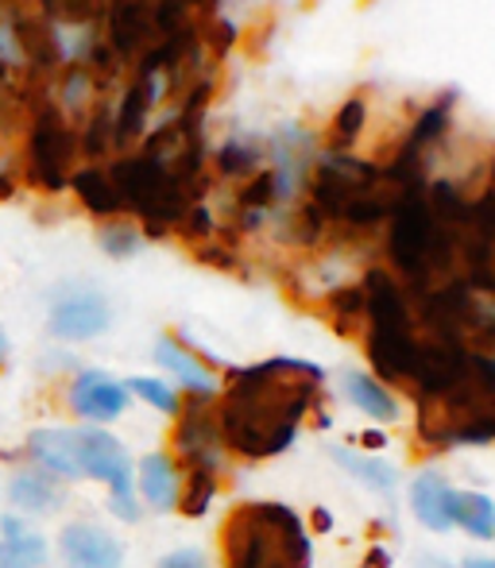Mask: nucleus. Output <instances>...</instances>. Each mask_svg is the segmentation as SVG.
I'll use <instances>...</instances> for the list:
<instances>
[{
	"mask_svg": "<svg viewBox=\"0 0 495 568\" xmlns=\"http://www.w3.org/2000/svg\"><path fill=\"white\" fill-rule=\"evenodd\" d=\"M317 387H322V367L306 359L279 356L233 372L213 410L221 442L248 460H267L291 449L302 418L314 406Z\"/></svg>",
	"mask_w": 495,
	"mask_h": 568,
	"instance_id": "f257e3e1",
	"label": "nucleus"
},
{
	"mask_svg": "<svg viewBox=\"0 0 495 568\" xmlns=\"http://www.w3.org/2000/svg\"><path fill=\"white\" fill-rule=\"evenodd\" d=\"M225 568H310L306 526L283 503H241L221 530Z\"/></svg>",
	"mask_w": 495,
	"mask_h": 568,
	"instance_id": "f03ea898",
	"label": "nucleus"
},
{
	"mask_svg": "<svg viewBox=\"0 0 495 568\" xmlns=\"http://www.w3.org/2000/svg\"><path fill=\"white\" fill-rule=\"evenodd\" d=\"M418 434L430 445H488L495 437V364L473 352L468 375L442 398H418Z\"/></svg>",
	"mask_w": 495,
	"mask_h": 568,
	"instance_id": "7ed1b4c3",
	"label": "nucleus"
},
{
	"mask_svg": "<svg viewBox=\"0 0 495 568\" xmlns=\"http://www.w3.org/2000/svg\"><path fill=\"white\" fill-rule=\"evenodd\" d=\"M364 322L368 333V359L380 379L406 383L411 387L414 364H418L422 341L414 333V317L406 306V294L387 271H368L364 275Z\"/></svg>",
	"mask_w": 495,
	"mask_h": 568,
	"instance_id": "20e7f679",
	"label": "nucleus"
},
{
	"mask_svg": "<svg viewBox=\"0 0 495 568\" xmlns=\"http://www.w3.org/2000/svg\"><path fill=\"white\" fill-rule=\"evenodd\" d=\"M109 179H113L124 210L143 217V232H148V236H163L166 229H179V221L186 217L190 205H194L186 186L171 174V163L148 155V151L121 159V163L109 171Z\"/></svg>",
	"mask_w": 495,
	"mask_h": 568,
	"instance_id": "39448f33",
	"label": "nucleus"
},
{
	"mask_svg": "<svg viewBox=\"0 0 495 568\" xmlns=\"http://www.w3.org/2000/svg\"><path fill=\"white\" fill-rule=\"evenodd\" d=\"M78 471L109 484V491H113L109 507H113L117 518H124V523H135V518H140V507H135V495H132L128 453L109 429H98V426L78 429Z\"/></svg>",
	"mask_w": 495,
	"mask_h": 568,
	"instance_id": "423d86ee",
	"label": "nucleus"
},
{
	"mask_svg": "<svg viewBox=\"0 0 495 568\" xmlns=\"http://www.w3.org/2000/svg\"><path fill=\"white\" fill-rule=\"evenodd\" d=\"M78 155V135L62 124V113L54 105H43L31 120V151L28 174L36 186L62 190L70 182V163Z\"/></svg>",
	"mask_w": 495,
	"mask_h": 568,
	"instance_id": "0eeeda50",
	"label": "nucleus"
},
{
	"mask_svg": "<svg viewBox=\"0 0 495 568\" xmlns=\"http://www.w3.org/2000/svg\"><path fill=\"white\" fill-rule=\"evenodd\" d=\"M174 449H179L186 468H221V434L205 395L186 398V410H182L179 429H174Z\"/></svg>",
	"mask_w": 495,
	"mask_h": 568,
	"instance_id": "6e6552de",
	"label": "nucleus"
},
{
	"mask_svg": "<svg viewBox=\"0 0 495 568\" xmlns=\"http://www.w3.org/2000/svg\"><path fill=\"white\" fill-rule=\"evenodd\" d=\"M109 329V302L93 291H74L54 302L51 333L62 341H90Z\"/></svg>",
	"mask_w": 495,
	"mask_h": 568,
	"instance_id": "1a4fd4ad",
	"label": "nucleus"
},
{
	"mask_svg": "<svg viewBox=\"0 0 495 568\" xmlns=\"http://www.w3.org/2000/svg\"><path fill=\"white\" fill-rule=\"evenodd\" d=\"M109 51L117 59H135L155 43V20L148 0H109Z\"/></svg>",
	"mask_w": 495,
	"mask_h": 568,
	"instance_id": "9d476101",
	"label": "nucleus"
},
{
	"mask_svg": "<svg viewBox=\"0 0 495 568\" xmlns=\"http://www.w3.org/2000/svg\"><path fill=\"white\" fill-rule=\"evenodd\" d=\"M62 561H67V568H121L124 549L113 534L74 523L62 530Z\"/></svg>",
	"mask_w": 495,
	"mask_h": 568,
	"instance_id": "9b49d317",
	"label": "nucleus"
},
{
	"mask_svg": "<svg viewBox=\"0 0 495 568\" xmlns=\"http://www.w3.org/2000/svg\"><path fill=\"white\" fill-rule=\"evenodd\" d=\"M70 406H74V414H82V418H90V422H113V418H121V414H124L128 390H124V383L109 379V375L85 372V375H78V379H74Z\"/></svg>",
	"mask_w": 495,
	"mask_h": 568,
	"instance_id": "f8f14e48",
	"label": "nucleus"
},
{
	"mask_svg": "<svg viewBox=\"0 0 495 568\" xmlns=\"http://www.w3.org/2000/svg\"><path fill=\"white\" fill-rule=\"evenodd\" d=\"M28 456L51 479H82V471H78V429H36L28 437Z\"/></svg>",
	"mask_w": 495,
	"mask_h": 568,
	"instance_id": "ddd939ff",
	"label": "nucleus"
},
{
	"mask_svg": "<svg viewBox=\"0 0 495 568\" xmlns=\"http://www.w3.org/2000/svg\"><path fill=\"white\" fill-rule=\"evenodd\" d=\"M12 39L23 54H28L31 70L47 74L62 62V47H59V31L47 16H28V12H16L12 16Z\"/></svg>",
	"mask_w": 495,
	"mask_h": 568,
	"instance_id": "4468645a",
	"label": "nucleus"
},
{
	"mask_svg": "<svg viewBox=\"0 0 495 568\" xmlns=\"http://www.w3.org/2000/svg\"><path fill=\"white\" fill-rule=\"evenodd\" d=\"M453 495L457 491H453V487L445 484V476H437V471H426V476L414 479L411 507L426 530H434V534L449 530L453 526Z\"/></svg>",
	"mask_w": 495,
	"mask_h": 568,
	"instance_id": "2eb2a0df",
	"label": "nucleus"
},
{
	"mask_svg": "<svg viewBox=\"0 0 495 568\" xmlns=\"http://www.w3.org/2000/svg\"><path fill=\"white\" fill-rule=\"evenodd\" d=\"M155 74H135V82L128 85L121 113L113 116V148H128L132 140H140L143 124H148V109L155 105Z\"/></svg>",
	"mask_w": 495,
	"mask_h": 568,
	"instance_id": "dca6fc26",
	"label": "nucleus"
},
{
	"mask_svg": "<svg viewBox=\"0 0 495 568\" xmlns=\"http://www.w3.org/2000/svg\"><path fill=\"white\" fill-rule=\"evenodd\" d=\"M0 568H47V541L20 518L0 523Z\"/></svg>",
	"mask_w": 495,
	"mask_h": 568,
	"instance_id": "f3484780",
	"label": "nucleus"
},
{
	"mask_svg": "<svg viewBox=\"0 0 495 568\" xmlns=\"http://www.w3.org/2000/svg\"><path fill=\"white\" fill-rule=\"evenodd\" d=\"M155 359L166 367L171 375H179V383L190 390V395H213V375L210 367L202 364V359L194 356V352L186 348V344H179L174 337H163L155 344Z\"/></svg>",
	"mask_w": 495,
	"mask_h": 568,
	"instance_id": "a211bd4d",
	"label": "nucleus"
},
{
	"mask_svg": "<svg viewBox=\"0 0 495 568\" xmlns=\"http://www.w3.org/2000/svg\"><path fill=\"white\" fill-rule=\"evenodd\" d=\"M179 468H174L171 456L151 453L140 460V495L155 510H174L179 507Z\"/></svg>",
	"mask_w": 495,
	"mask_h": 568,
	"instance_id": "6ab92c4d",
	"label": "nucleus"
},
{
	"mask_svg": "<svg viewBox=\"0 0 495 568\" xmlns=\"http://www.w3.org/2000/svg\"><path fill=\"white\" fill-rule=\"evenodd\" d=\"M70 182H74L78 202H82L93 217H117V213H124L121 194H117L113 179H109L105 171H98V166H93V171H78Z\"/></svg>",
	"mask_w": 495,
	"mask_h": 568,
	"instance_id": "aec40b11",
	"label": "nucleus"
},
{
	"mask_svg": "<svg viewBox=\"0 0 495 568\" xmlns=\"http://www.w3.org/2000/svg\"><path fill=\"white\" fill-rule=\"evenodd\" d=\"M12 503L28 515H51L59 507V484H54L47 471H20L8 487Z\"/></svg>",
	"mask_w": 495,
	"mask_h": 568,
	"instance_id": "412c9836",
	"label": "nucleus"
},
{
	"mask_svg": "<svg viewBox=\"0 0 495 568\" xmlns=\"http://www.w3.org/2000/svg\"><path fill=\"white\" fill-rule=\"evenodd\" d=\"M345 395L353 398L356 410H364L375 422H395L398 403L387 395V387L372 379V375H345Z\"/></svg>",
	"mask_w": 495,
	"mask_h": 568,
	"instance_id": "4be33fe9",
	"label": "nucleus"
},
{
	"mask_svg": "<svg viewBox=\"0 0 495 568\" xmlns=\"http://www.w3.org/2000/svg\"><path fill=\"white\" fill-rule=\"evenodd\" d=\"M453 523L465 526L473 538L488 541L495 534V503L481 491H461L453 495Z\"/></svg>",
	"mask_w": 495,
	"mask_h": 568,
	"instance_id": "5701e85b",
	"label": "nucleus"
},
{
	"mask_svg": "<svg viewBox=\"0 0 495 568\" xmlns=\"http://www.w3.org/2000/svg\"><path fill=\"white\" fill-rule=\"evenodd\" d=\"M218 495V471L213 468H186V487H179V510L190 518H202Z\"/></svg>",
	"mask_w": 495,
	"mask_h": 568,
	"instance_id": "b1692460",
	"label": "nucleus"
},
{
	"mask_svg": "<svg viewBox=\"0 0 495 568\" xmlns=\"http://www.w3.org/2000/svg\"><path fill=\"white\" fill-rule=\"evenodd\" d=\"M333 460L345 464V468L353 471L361 484L375 487V491H391V487H395V479H398L395 468H391L387 460H372V456L353 453V449H333Z\"/></svg>",
	"mask_w": 495,
	"mask_h": 568,
	"instance_id": "393cba45",
	"label": "nucleus"
},
{
	"mask_svg": "<svg viewBox=\"0 0 495 568\" xmlns=\"http://www.w3.org/2000/svg\"><path fill=\"white\" fill-rule=\"evenodd\" d=\"M325 310H330L341 337H353V329L364 322V291L361 286H341L325 298Z\"/></svg>",
	"mask_w": 495,
	"mask_h": 568,
	"instance_id": "a878e982",
	"label": "nucleus"
},
{
	"mask_svg": "<svg viewBox=\"0 0 495 568\" xmlns=\"http://www.w3.org/2000/svg\"><path fill=\"white\" fill-rule=\"evenodd\" d=\"M364 113H368V105H364L361 98L345 101V105L337 109V116H333V124H330V135H325V143H330L333 151L353 148L356 135H361V128H364Z\"/></svg>",
	"mask_w": 495,
	"mask_h": 568,
	"instance_id": "bb28decb",
	"label": "nucleus"
},
{
	"mask_svg": "<svg viewBox=\"0 0 495 568\" xmlns=\"http://www.w3.org/2000/svg\"><path fill=\"white\" fill-rule=\"evenodd\" d=\"M263 151L255 143H241V140H229L225 148H218V171L229 174V179H241V174L255 171Z\"/></svg>",
	"mask_w": 495,
	"mask_h": 568,
	"instance_id": "cd10ccee",
	"label": "nucleus"
},
{
	"mask_svg": "<svg viewBox=\"0 0 495 568\" xmlns=\"http://www.w3.org/2000/svg\"><path fill=\"white\" fill-rule=\"evenodd\" d=\"M124 390H132V395H140L148 406H155V410L163 414H179V395H174L171 387H166L163 379H148V375H135L132 383H128Z\"/></svg>",
	"mask_w": 495,
	"mask_h": 568,
	"instance_id": "c85d7f7f",
	"label": "nucleus"
},
{
	"mask_svg": "<svg viewBox=\"0 0 495 568\" xmlns=\"http://www.w3.org/2000/svg\"><path fill=\"white\" fill-rule=\"evenodd\" d=\"M113 148V116L105 113V109H98L90 120V128H85V140H82V148L78 151H85V155H105V151Z\"/></svg>",
	"mask_w": 495,
	"mask_h": 568,
	"instance_id": "c756f323",
	"label": "nucleus"
},
{
	"mask_svg": "<svg viewBox=\"0 0 495 568\" xmlns=\"http://www.w3.org/2000/svg\"><path fill=\"white\" fill-rule=\"evenodd\" d=\"M101 244H105L109 255H132L140 240H135V232H128V229H105V240H101Z\"/></svg>",
	"mask_w": 495,
	"mask_h": 568,
	"instance_id": "7c9ffc66",
	"label": "nucleus"
},
{
	"mask_svg": "<svg viewBox=\"0 0 495 568\" xmlns=\"http://www.w3.org/2000/svg\"><path fill=\"white\" fill-rule=\"evenodd\" d=\"M159 568H205L202 554H194V549H186V554H171Z\"/></svg>",
	"mask_w": 495,
	"mask_h": 568,
	"instance_id": "2f4dec72",
	"label": "nucleus"
},
{
	"mask_svg": "<svg viewBox=\"0 0 495 568\" xmlns=\"http://www.w3.org/2000/svg\"><path fill=\"white\" fill-rule=\"evenodd\" d=\"M182 4H186L190 12L202 16V23H205V20H210V12H213V4H218V0H182Z\"/></svg>",
	"mask_w": 495,
	"mask_h": 568,
	"instance_id": "473e14b6",
	"label": "nucleus"
},
{
	"mask_svg": "<svg viewBox=\"0 0 495 568\" xmlns=\"http://www.w3.org/2000/svg\"><path fill=\"white\" fill-rule=\"evenodd\" d=\"M0 197H12V179L4 171H0Z\"/></svg>",
	"mask_w": 495,
	"mask_h": 568,
	"instance_id": "72a5a7b5",
	"label": "nucleus"
},
{
	"mask_svg": "<svg viewBox=\"0 0 495 568\" xmlns=\"http://www.w3.org/2000/svg\"><path fill=\"white\" fill-rule=\"evenodd\" d=\"M465 568H495V561H488V557H476V561H468Z\"/></svg>",
	"mask_w": 495,
	"mask_h": 568,
	"instance_id": "f704fd0d",
	"label": "nucleus"
},
{
	"mask_svg": "<svg viewBox=\"0 0 495 568\" xmlns=\"http://www.w3.org/2000/svg\"><path fill=\"white\" fill-rule=\"evenodd\" d=\"M4 352H8V337H4V329H0V364H4Z\"/></svg>",
	"mask_w": 495,
	"mask_h": 568,
	"instance_id": "c9c22d12",
	"label": "nucleus"
},
{
	"mask_svg": "<svg viewBox=\"0 0 495 568\" xmlns=\"http://www.w3.org/2000/svg\"><path fill=\"white\" fill-rule=\"evenodd\" d=\"M148 4H155V0H148Z\"/></svg>",
	"mask_w": 495,
	"mask_h": 568,
	"instance_id": "e433bc0d",
	"label": "nucleus"
}]
</instances>
